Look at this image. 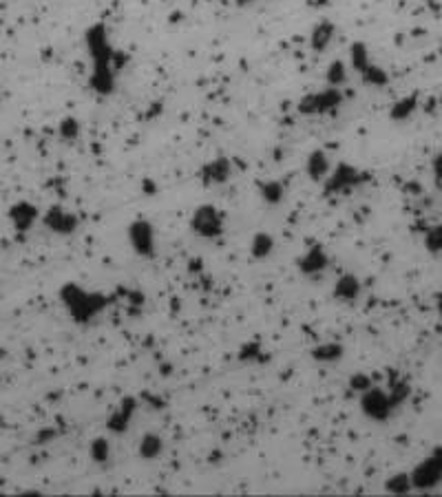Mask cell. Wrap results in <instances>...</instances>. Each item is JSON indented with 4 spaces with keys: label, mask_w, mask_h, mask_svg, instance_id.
I'll return each mask as SVG.
<instances>
[{
    "label": "cell",
    "mask_w": 442,
    "mask_h": 497,
    "mask_svg": "<svg viewBox=\"0 0 442 497\" xmlns=\"http://www.w3.org/2000/svg\"><path fill=\"white\" fill-rule=\"evenodd\" d=\"M434 173H436V177H438V182H442V153L434 160Z\"/></svg>",
    "instance_id": "31"
},
{
    "label": "cell",
    "mask_w": 442,
    "mask_h": 497,
    "mask_svg": "<svg viewBox=\"0 0 442 497\" xmlns=\"http://www.w3.org/2000/svg\"><path fill=\"white\" fill-rule=\"evenodd\" d=\"M138 406H140V400L138 398H133V396H124L116 409L111 411L109 415V420H107V429L111 433H116V435H122V433H127L129 431V426L133 422V418L135 413H138Z\"/></svg>",
    "instance_id": "10"
},
{
    "label": "cell",
    "mask_w": 442,
    "mask_h": 497,
    "mask_svg": "<svg viewBox=\"0 0 442 497\" xmlns=\"http://www.w3.org/2000/svg\"><path fill=\"white\" fill-rule=\"evenodd\" d=\"M425 245L429 252H442V225H434L425 232Z\"/></svg>",
    "instance_id": "29"
},
{
    "label": "cell",
    "mask_w": 442,
    "mask_h": 497,
    "mask_svg": "<svg viewBox=\"0 0 442 497\" xmlns=\"http://www.w3.org/2000/svg\"><path fill=\"white\" fill-rule=\"evenodd\" d=\"M389 398L394 402L396 409H400V406L407 402V398L412 396V387H409V382H405V380H392V387H389Z\"/></svg>",
    "instance_id": "26"
},
{
    "label": "cell",
    "mask_w": 442,
    "mask_h": 497,
    "mask_svg": "<svg viewBox=\"0 0 442 497\" xmlns=\"http://www.w3.org/2000/svg\"><path fill=\"white\" fill-rule=\"evenodd\" d=\"M349 60H352L354 71L360 73L362 82L369 86H387L389 75L385 69H380L378 64H374L369 58V51L362 42H354L352 49H349Z\"/></svg>",
    "instance_id": "4"
},
{
    "label": "cell",
    "mask_w": 442,
    "mask_h": 497,
    "mask_svg": "<svg viewBox=\"0 0 442 497\" xmlns=\"http://www.w3.org/2000/svg\"><path fill=\"white\" fill-rule=\"evenodd\" d=\"M89 58H91V77L89 86L98 95H109L116 88V75L127 64L122 51L113 49L104 25H93L84 36Z\"/></svg>",
    "instance_id": "1"
},
{
    "label": "cell",
    "mask_w": 442,
    "mask_h": 497,
    "mask_svg": "<svg viewBox=\"0 0 442 497\" xmlns=\"http://www.w3.org/2000/svg\"><path fill=\"white\" fill-rule=\"evenodd\" d=\"M345 354V347L336 341H327V343H321L316 345L312 352H310V358L314 363H321V365H332V363H338V360L343 358Z\"/></svg>",
    "instance_id": "16"
},
{
    "label": "cell",
    "mask_w": 442,
    "mask_h": 497,
    "mask_svg": "<svg viewBox=\"0 0 442 497\" xmlns=\"http://www.w3.org/2000/svg\"><path fill=\"white\" fill-rule=\"evenodd\" d=\"M436 312L442 319V292H438V294H436Z\"/></svg>",
    "instance_id": "33"
},
{
    "label": "cell",
    "mask_w": 442,
    "mask_h": 497,
    "mask_svg": "<svg viewBox=\"0 0 442 497\" xmlns=\"http://www.w3.org/2000/svg\"><path fill=\"white\" fill-rule=\"evenodd\" d=\"M230 175H232V164L230 160H225V157H217V160L203 164L199 171V179L206 186H217V184L228 182Z\"/></svg>",
    "instance_id": "14"
},
{
    "label": "cell",
    "mask_w": 442,
    "mask_h": 497,
    "mask_svg": "<svg viewBox=\"0 0 442 497\" xmlns=\"http://www.w3.org/2000/svg\"><path fill=\"white\" fill-rule=\"evenodd\" d=\"M38 208L29 201H18L9 208V221L14 225V230L25 234L33 228V223L38 221Z\"/></svg>",
    "instance_id": "13"
},
{
    "label": "cell",
    "mask_w": 442,
    "mask_h": 497,
    "mask_svg": "<svg viewBox=\"0 0 442 497\" xmlns=\"http://www.w3.org/2000/svg\"><path fill=\"white\" fill-rule=\"evenodd\" d=\"M162 451H164V440L157 433H146L138 444V453L142 460H157L162 456Z\"/></svg>",
    "instance_id": "19"
},
{
    "label": "cell",
    "mask_w": 442,
    "mask_h": 497,
    "mask_svg": "<svg viewBox=\"0 0 442 497\" xmlns=\"http://www.w3.org/2000/svg\"><path fill=\"white\" fill-rule=\"evenodd\" d=\"M325 80L330 86H341L345 82V64L341 60H334L330 66H327V73H325Z\"/></svg>",
    "instance_id": "27"
},
{
    "label": "cell",
    "mask_w": 442,
    "mask_h": 497,
    "mask_svg": "<svg viewBox=\"0 0 442 497\" xmlns=\"http://www.w3.org/2000/svg\"><path fill=\"white\" fill-rule=\"evenodd\" d=\"M58 131H60V138L64 142H73V140H77V135H80V122H77L75 118H64L60 122Z\"/></svg>",
    "instance_id": "28"
},
{
    "label": "cell",
    "mask_w": 442,
    "mask_h": 497,
    "mask_svg": "<svg viewBox=\"0 0 442 497\" xmlns=\"http://www.w3.org/2000/svg\"><path fill=\"white\" fill-rule=\"evenodd\" d=\"M369 387H374V380H371V376L362 374V371H356V374H352V378H349V391L358 393V396L362 391H367Z\"/></svg>",
    "instance_id": "30"
},
{
    "label": "cell",
    "mask_w": 442,
    "mask_h": 497,
    "mask_svg": "<svg viewBox=\"0 0 442 497\" xmlns=\"http://www.w3.org/2000/svg\"><path fill=\"white\" fill-rule=\"evenodd\" d=\"M418 109V95H407L403 100H398L396 104L392 106L389 111V118L394 122H405V120H409L414 113Z\"/></svg>",
    "instance_id": "22"
},
{
    "label": "cell",
    "mask_w": 442,
    "mask_h": 497,
    "mask_svg": "<svg viewBox=\"0 0 442 497\" xmlns=\"http://www.w3.org/2000/svg\"><path fill=\"white\" fill-rule=\"evenodd\" d=\"M89 456L95 465H107L111 458V442L107 438H95L89 447Z\"/></svg>",
    "instance_id": "25"
},
{
    "label": "cell",
    "mask_w": 442,
    "mask_h": 497,
    "mask_svg": "<svg viewBox=\"0 0 442 497\" xmlns=\"http://www.w3.org/2000/svg\"><path fill=\"white\" fill-rule=\"evenodd\" d=\"M190 230L201 239H217L223 234V214L210 203L199 206L190 217Z\"/></svg>",
    "instance_id": "7"
},
{
    "label": "cell",
    "mask_w": 442,
    "mask_h": 497,
    "mask_svg": "<svg viewBox=\"0 0 442 497\" xmlns=\"http://www.w3.org/2000/svg\"><path fill=\"white\" fill-rule=\"evenodd\" d=\"M259 195H261V199H264L266 203L275 206V203H281V201H283L286 188H283V184L277 182V179H268V182L259 184Z\"/></svg>",
    "instance_id": "24"
},
{
    "label": "cell",
    "mask_w": 442,
    "mask_h": 497,
    "mask_svg": "<svg viewBox=\"0 0 442 497\" xmlns=\"http://www.w3.org/2000/svg\"><path fill=\"white\" fill-rule=\"evenodd\" d=\"M327 265H330V256H327L321 245L308 247L297 261V268L303 276H319L321 272H325Z\"/></svg>",
    "instance_id": "12"
},
{
    "label": "cell",
    "mask_w": 442,
    "mask_h": 497,
    "mask_svg": "<svg viewBox=\"0 0 442 497\" xmlns=\"http://www.w3.org/2000/svg\"><path fill=\"white\" fill-rule=\"evenodd\" d=\"M362 292V283L360 279L354 276V274H343L338 276V281L334 283V299L341 301V303H354Z\"/></svg>",
    "instance_id": "15"
},
{
    "label": "cell",
    "mask_w": 442,
    "mask_h": 497,
    "mask_svg": "<svg viewBox=\"0 0 442 497\" xmlns=\"http://www.w3.org/2000/svg\"><path fill=\"white\" fill-rule=\"evenodd\" d=\"M129 241L135 254L142 259H153L155 256V230L149 221L138 219L129 225Z\"/></svg>",
    "instance_id": "9"
},
{
    "label": "cell",
    "mask_w": 442,
    "mask_h": 497,
    "mask_svg": "<svg viewBox=\"0 0 442 497\" xmlns=\"http://www.w3.org/2000/svg\"><path fill=\"white\" fill-rule=\"evenodd\" d=\"M367 173L358 171L352 164H338L334 171L325 177V195H343L367 182Z\"/></svg>",
    "instance_id": "6"
},
{
    "label": "cell",
    "mask_w": 442,
    "mask_h": 497,
    "mask_svg": "<svg viewBox=\"0 0 442 497\" xmlns=\"http://www.w3.org/2000/svg\"><path fill=\"white\" fill-rule=\"evenodd\" d=\"M51 438H55V431H40V435H38V444L49 442Z\"/></svg>",
    "instance_id": "32"
},
{
    "label": "cell",
    "mask_w": 442,
    "mask_h": 497,
    "mask_svg": "<svg viewBox=\"0 0 442 497\" xmlns=\"http://www.w3.org/2000/svg\"><path fill=\"white\" fill-rule=\"evenodd\" d=\"M360 411L371 422H387L394 415L396 406H394L387 391L374 385L367 391L360 393Z\"/></svg>",
    "instance_id": "3"
},
{
    "label": "cell",
    "mask_w": 442,
    "mask_h": 497,
    "mask_svg": "<svg viewBox=\"0 0 442 497\" xmlns=\"http://www.w3.org/2000/svg\"><path fill=\"white\" fill-rule=\"evenodd\" d=\"M385 491L392 495H407L414 491L412 476L409 473H394L392 478L385 480Z\"/></svg>",
    "instance_id": "23"
},
{
    "label": "cell",
    "mask_w": 442,
    "mask_h": 497,
    "mask_svg": "<svg viewBox=\"0 0 442 497\" xmlns=\"http://www.w3.org/2000/svg\"><path fill=\"white\" fill-rule=\"evenodd\" d=\"M305 168H308V175L314 179V182H321V179H325L327 175H330V162H327V155L323 151L310 153Z\"/></svg>",
    "instance_id": "18"
},
{
    "label": "cell",
    "mask_w": 442,
    "mask_h": 497,
    "mask_svg": "<svg viewBox=\"0 0 442 497\" xmlns=\"http://www.w3.org/2000/svg\"><path fill=\"white\" fill-rule=\"evenodd\" d=\"M237 358H239L241 363H246V365H261V363H266V360H268L264 347L259 345L257 341L243 343L239 352H237Z\"/></svg>",
    "instance_id": "20"
},
{
    "label": "cell",
    "mask_w": 442,
    "mask_h": 497,
    "mask_svg": "<svg viewBox=\"0 0 442 497\" xmlns=\"http://www.w3.org/2000/svg\"><path fill=\"white\" fill-rule=\"evenodd\" d=\"M60 301L66 314L73 319V323L89 325L91 321H95L98 316L107 312V308L116 301V297H107L102 292H91L77 283H64L60 288Z\"/></svg>",
    "instance_id": "2"
},
{
    "label": "cell",
    "mask_w": 442,
    "mask_h": 497,
    "mask_svg": "<svg viewBox=\"0 0 442 497\" xmlns=\"http://www.w3.org/2000/svg\"><path fill=\"white\" fill-rule=\"evenodd\" d=\"M272 252H275V239H272L268 232H257L250 243V254L257 261H264Z\"/></svg>",
    "instance_id": "21"
},
{
    "label": "cell",
    "mask_w": 442,
    "mask_h": 497,
    "mask_svg": "<svg viewBox=\"0 0 442 497\" xmlns=\"http://www.w3.org/2000/svg\"><path fill=\"white\" fill-rule=\"evenodd\" d=\"M341 102H343V93L338 91L336 86H330L319 93L305 95L299 102V111L303 115H325V113H332L341 106Z\"/></svg>",
    "instance_id": "8"
},
{
    "label": "cell",
    "mask_w": 442,
    "mask_h": 497,
    "mask_svg": "<svg viewBox=\"0 0 442 497\" xmlns=\"http://www.w3.org/2000/svg\"><path fill=\"white\" fill-rule=\"evenodd\" d=\"M42 221L55 234H73L77 230V225H80V219L62 206H51L47 212H44Z\"/></svg>",
    "instance_id": "11"
},
{
    "label": "cell",
    "mask_w": 442,
    "mask_h": 497,
    "mask_svg": "<svg viewBox=\"0 0 442 497\" xmlns=\"http://www.w3.org/2000/svg\"><path fill=\"white\" fill-rule=\"evenodd\" d=\"M414 491H432L442 482V447H436L412 473Z\"/></svg>",
    "instance_id": "5"
},
{
    "label": "cell",
    "mask_w": 442,
    "mask_h": 497,
    "mask_svg": "<svg viewBox=\"0 0 442 497\" xmlns=\"http://www.w3.org/2000/svg\"><path fill=\"white\" fill-rule=\"evenodd\" d=\"M332 38H334V25H332V22L323 20V22H319V25H316V27L312 29V33H310V47H312L314 51H323V49L330 47Z\"/></svg>",
    "instance_id": "17"
}]
</instances>
